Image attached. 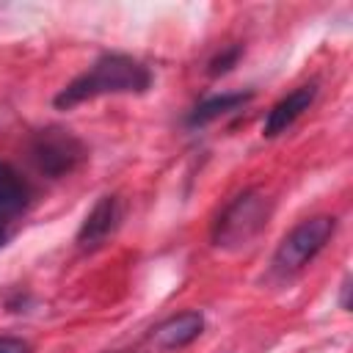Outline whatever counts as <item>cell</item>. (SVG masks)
Here are the masks:
<instances>
[{
  "label": "cell",
  "mask_w": 353,
  "mask_h": 353,
  "mask_svg": "<svg viewBox=\"0 0 353 353\" xmlns=\"http://www.w3.org/2000/svg\"><path fill=\"white\" fill-rule=\"evenodd\" d=\"M248 97H251V94H218V97H207L204 102H199V105L193 108V113H190L188 121H190L193 127H196V124H207V121H212V119H218V116H223V113L240 108Z\"/></svg>",
  "instance_id": "cell-9"
},
{
  "label": "cell",
  "mask_w": 353,
  "mask_h": 353,
  "mask_svg": "<svg viewBox=\"0 0 353 353\" xmlns=\"http://www.w3.org/2000/svg\"><path fill=\"white\" fill-rule=\"evenodd\" d=\"M149 85H152V72L141 61H135L130 55L108 52V55L97 58L80 77H74L55 97V105L74 108L85 99H97L105 94H141Z\"/></svg>",
  "instance_id": "cell-1"
},
{
  "label": "cell",
  "mask_w": 353,
  "mask_h": 353,
  "mask_svg": "<svg viewBox=\"0 0 353 353\" xmlns=\"http://www.w3.org/2000/svg\"><path fill=\"white\" fill-rule=\"evenodd\" d=\"M121 221V207H119V199L116 196H102L94 210L85 215L80 232H77V243L80 248H97L102 245L119 226Z\"/></svg>",
  "instance_id": "cell-5"
},
{
  "label": "cell",
  "mask_w": 353,
  "mask_h": 353,
  "mask_svg": "<svg viewBox=\"0 0 353 353\" xmlns=\"http://www.w3.org/2000/svg\"><path fill=\"white\" fill-rule=\"evenodd\" d=\"M30 201V188L28 182L8 165L0 163V221L8 223L11 218H17Z\"/></svg>",
  "instance_id": "cell-8"
},
{
  "label": "cell",
  "mask_w": 353,
  "mask_h": 353,
  "mask_svg": "<svg viewBox=\"0 0 353 353\" xmlns=\"http://www.w3.org/2000/svg\"><path fill=\"white\" fill-rule=\"evenodd\" d=\"M204 331V317L199 312H179L174 317H168L165 323H160L152 331V345L160 350H182L185 345H190L199 334Z\"/></svg>",
  "instance_id": "cell-7"
},
{
  "label": "cell",
  "mask_w": 353,
  "mask_h": 353,
  "mask_svg": "<svg viewBox=\"0 0 353 353\" xmlns=\"http://www.w3.org/2000/svg\"><path fill=\"white\" fill-rule=\"evenodd\" d=\"M30 154L47 176H63V174L74 171V165L85 157V149L72 132H66L61 127H50V130L36 132V138L30 143Z\"/></svg>",
  "instance_id": "cell-4"
},
{
  "label": "cell",
  "mask_w": 353,
  "mask_h": 353,
  "mask_svg": "<svg viewBox=\"0 0 353 353\" xmlns=\"http://www.w3.org/2000/svg\"><path fill=\"white\" fill-rule=\"evenodd\" d=\"M0 353H30V345L19 336H0Z\"/></svg>",
  "instance_id": "cell-10"
},
{
  "label": "cell",
  "mask_w": 353,
  "mask_h": 353,
  "mask_svg": "<svg viewBox=\"0 0 353 353\" xmlns=\"http://www.w3.org/2000/svg\"><path fill=\"white\" fill-rule=\"evenodd\" d=\"M8 237H11V234H8V229H6V223L0 221V248H3L6 243H8Z\"/></svg>",
  "instance_id": "cell-12"
},
{
  "label": "cell",
  "mask_w": 353,
  "mask_h": 353,
  "mask_svg": "<svg viewBox=\"0 0 353 353\" xmlns=\"http://www.w3.org/2000/svg\"><path fill=\"white\" fill-rule=\"evenodd\" d=\"M336 229V218L331 215H314V218H306L301 221L276 248V256H273V265L279 273H298L306 262H312L317 256V251L331 240Z\"/></svg>",
  "instance_id": "cell-2"
},
{
  "label": "cell",
  "mask_w": 353,
  "mask_h": 353,
  "mask_svg": "<svg viewBox=\"0 0 353 353\" xmlns=\"http://www.w3.org/2000/svg\"><path fill=\"white\" fill-rule=\"evenodd\" d=\"M314 94H317V85L309 83V85H298L295 91H290L287 97H281L270 110H268V119L262 124V135L265 138H276L281 135L287 127H292V121L314 102Z\"/></svg>",
  "instance_id": "cell-6"
},
{
  "label": "cell",
  "mask_w": 353,
  "mask_h": 353,
  "mask_svg": "<svg viewBox=\"0 0 353 353\" xmlns=\"http://www.w3.org/2000/svg\"><path fill=\"white\" fill-rule=\"evenodd\" d=\"M237 52H240V50L234 47V50H232L229 55H218V58L212 61V69H210V72H212V74H218V72H226V69H229V66L234 63V58H237Z\"/></svg>",
  "instance_id": "cell-11"
},
{
  "label": "cell",
  "mask_w": 353,
  "mask_h": 353,
  "mask_svg": "<svg viewBox=\"0 0 353 353\" xmlns=\"http://www.w3.org/2000/svg\"><path fill=\"white\" fill-rule=\"evenodd\" d=\"M265 223H268V201L256 190H248L223 210V215L215 223L212 240L215 245H223V248L245 245Z\"/></svg>",
  "instance_id": "cell-3"
}]
</instances>
